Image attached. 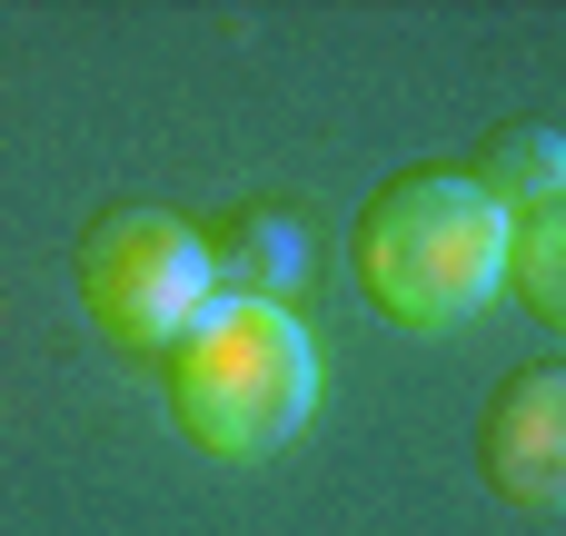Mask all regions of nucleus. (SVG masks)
Returning a JSON list of instances; mask_svg holds the SVG:
<instances>
[{
    "label": "nucleus",
    "instance_id": "obj_1",
    "mask_svg": "<svg viewBox=\"0 0 566 536\" xmlns=\"http://www.w3.org/2000/svg\"><path fill=\"white\" fill-rule=\"evenodd\" d=\"M348 278L368 288L378 318H398L418 338L468 328L507 288V209L468 169H398L358 199Z\"/></svg>",
    "mask_w": 566,
    "mask_h": 536
},
{
    "label": "nucleus",
    "instance_id": "obj_2",
    "mask_svg": "<svg viewBox=\"0 0 566 536\" xmlns=\"http://www.w3.org/2000/svg\"><path fill=\"white\" fill-rule=\"evenodd\" d=\"M318 408V348L298 328V308L269 298H209V318L169 348V418L189 448L249 467L279 458Z\"/></svg>",
    "mask_w": 566,
    "mask_h": 536
},
{
    "label": "nucleus",
    "instance_id": "obj_3",
    "mask_svg": "<svg viewBox=\"0 0 566 536\" xmlns=\"http://www.w3.org/2000/svg\"><path fill=\"white\" fill-rule=\"evenodd\" d=\"M70 288H80V318H90L109 348H129V358H169V348L209 318V298H219L199 219L149 209V199L99 209V219L80 229Z\"/></svg>",
    "mask_w": 566,
    "mask_h": 536
},
{
    "label": "nucleus",
    "instance_id": "obj_4",
    "mask_svg": "<svg viewBox=\"0 0 566 536\" xmlns=\"http://www.w3.org/2000/svg\"><path fill=\"white\" fill-rule=\"evenodd\" d=\"M478 477L517 517L566 507V368H517L478 418Z\"/></svg>",
    "mask_w": 566,
    "mask_h": 536
},
{
    "label": "nucleus",
    "instance_id": "obj_5",
    "mask_svg": "<svg viewBox=\"0 0 566 536\" xmlns=\"http://www.w3.org/2000/svg\"><path fill=\"white\" fill-rule=\"evenodd\" d=\"M209 239V278H219V298H269V308H289V288H298V229L279 219V209H229V219H209L199 229Z\"/></svg>",
    "mask_w": 566,
    "mask_h": 536
},
{
    "label": "nucleus",
    "instance_id": "obj_6",
    "mask_svg": "<svg viewBox=\"0 0 566 536\" xmlns=\"http://www.w3.org/2000/svg\"><path fill=\"white\" fill-rule=\"evenodd\" d=\"M468 179L507 209V229L537 219V209H557L566 199V129H547V119H507V129L468 159Z\"/></svg>",
    "mask_w": 566,
    "mask_h": 536
},
{
    "label": "nucleus",
    "instance_id": "obj_7",
    "mask_svg": "<svg viewBox=\"0 0 566 536\" xmlns=\"http://www.w3.org/2000/svg\"><path fill=\"white\" fill-rule=\"evenodd\" d=\"M507 288H517V308H527L537 328L566 338V199L507 229Z\"/></svg>",
    "mask_w": 566,
    "mask_h": 536
}]
</instances>
